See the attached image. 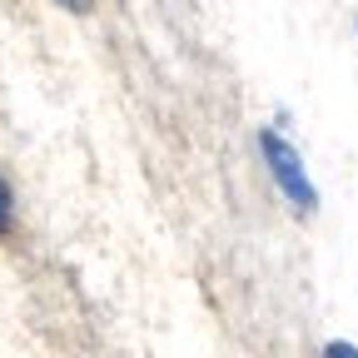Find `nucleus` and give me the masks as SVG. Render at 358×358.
<instances>
[{
    "mask_svg": "<svg viewBox=\"0 0 358 358\" xmlns=\"http://www.w3.org/2000/svg\"><path fill=\"white\" fill-rule=\"evenodd\" d=\"M324 358H358V348H353V343H343V338H334V343L324 348Z\"/></svg>",
    "mask_w": 358,
    "mask_h": 358,
    "instance_id": "7ed1b4c3",
    "label": "nucleus"
},
{
    "mask_svg": "<svg viewBox=\"0 0 358 358\" xmlns=\"http://www.w3.org/2000/svg\"><path fill=\"white\" fill-rule=\"evenodd\" d=\"M259 150H264V164H268V174H274V185L284 189V199H289L299 214H313V204H319V189H313V179H308L299 150H294L289 140H279L274 129L259 134Z\"/></svg>",
    "mask_w": 358,
    "mask_h": 358,
    "instance_id": "f257e3e1",
    "label": "nucleus"
},
{
    "mask_svg": "<svg viewBox=\"0 0 358 358\" xmlns=\"http://www.w3.org/2000/svg\"><path fill=\"white\" fill-rule=\"evenodd\" d=\"M10 234H15V189L0 174V239H10Z\"/></svg>",
    "mask_w": 358,
    "mask_h": 358,
    "instance_id": "f03ea898",
    "label": "nucleus"
},
{
    "mask_svg": "<svg viewBox=\"0 0 358 358\" xmlns=\"http://www.w3.org/2000/svg\"><path fill=\"white\" fill-rule=\"evenodd\" d=\"M55 6H65V10H90L95 0H55Z\"/></svg>",
    "mask_w": 358,
    "mask_h": 358,
    "instance_id": "20e7f679",
    "label": "nucleus"
}]
</instances>
